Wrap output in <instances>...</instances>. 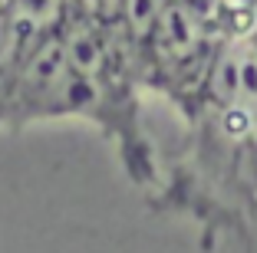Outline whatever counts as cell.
<instances>
[{
    "mask_svg": "<svg viewBox=\"0 0 257 253\" xmlns=\"http://www.w3.org/2000/svg\"><path fill=\"white\" fill-rule=\"evenodd\" d=\"M79 10H83V17H89L92 23L109 27L112 20H119L122 0H79Z\"/></svg>",
    "mask_w": 257,
    "mask_h": 253,
    "instance_id": "6da1fadb",
    "label": "cell"
},
{
    "mask_svg": "<svg viewBox=\"0 0 257 253\" xmlns=\"http://www.w3.org/2000/svg\"><path fill=\"white\" fill-rule=\"evenodd\" d=\"M0 27H4V23H0Z\"/></svg>",
    "mask_w": 257,
    "mask_h": 253,
    "instance_id": "7a4b0ae2",
    "label": "cell"
}]
</instances>
